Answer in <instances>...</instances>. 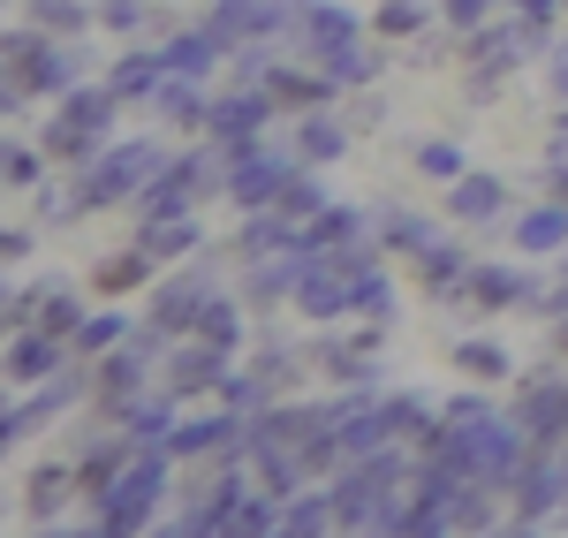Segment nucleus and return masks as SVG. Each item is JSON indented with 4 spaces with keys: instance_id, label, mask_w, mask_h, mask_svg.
<instances>
[]
</instances>
